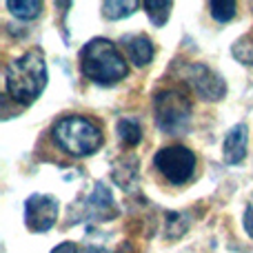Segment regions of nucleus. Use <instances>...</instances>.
Here are the masks:
<instances>
[{
  "mask_svg": "<svg viewBox=\"0 0 253 253\" xmlns=\"http://www.w3.org/2000/svg\"><path fill=\"white\" fill-rule=\"evenodd\" d=\"M7 93L16 102H34L42 93L47 84V67H44L42 53L40 51H27L18 60H13L7 67Z\"/></svg>",
  "mask_w": 253,
  "mask_h": 253,
  "instance_id": "f257e3e1",
  "label": "nucleus"
},
{
  "mask_svg": "<svg viewBox=\"0 0 253 253\" xmlns=\"http://www.w3.org/2000/svg\"><path fill=\"white\" fill-rule=\"evenodd\" d=\"M83 74L98 84H114L126 76V62L120 51L105 38H93L80 53Z\"/></svg>",
  "mask_w": 253,
  "mask_h": 253,
  "instance_id": "f03ea898",
  "label": "nucleus"
},
{
  "mask_svg": "<svg viewBox=\"0 0 253 253\" xmlns=\"http://www.w3.org/2000/svg\"><path fill=\"white\" fill-rule=\"evenodd\" d=\"M53 138H56V142L67 153H71L76 158H83L100 149L102 131L91 120L80 118V116H71V118L58 120L56 126H53Z\"/></svg>",
  "mask_w": 253,
  "mask_h": 253,
  "instance_id": "7ed1b4c3",
  "label": "nucleus"
},
{
  "mask_svg": "<svg viewBox=\"0 0 253 253\" xmlns=\"http://www.w3.org/2000/svg\"><path fill=\"white\" fill-rule=\"evenodd\" d=\"M156 125L169 135H178L187 131L191 123V102L178 91H162L156 96Z\"/></svg>",
  "mask_w": 253,
  "mask_h": 253,
  "instance_id": "20e7f679",
  "label": "nucleus"
},
{
  "mask_svg": "<svg viewBox=\"0 0 253 253\" xmlns=\"http://www.w3.org/2000/svg\"><path fill=\"white\" fill-rule=\"evenodd\" d=\"M153 162L171 184H184L187 180H191L193 171H196V153H191L187 147H180V144L160 149Z\"/></svg>",
  "mask_w": 253,
  "mask_h": 253,
  "instance_id": "39448f33",
  "label": "nucleus"
},
{
  "mask_svg": "<svg viewBox=\"0 0 253 253\" xmlns=\"http://www.w3.org/2000/svg\"><path fill=\"white\" fill-rule=\"evenodd\" d=\"M58 220V200L47 193H34L25 202V222L29 231L42 233L56 224Z\"/></svg>",
  "mask_w": 253,
  "mask_h": 253,
  "instance_id": "423d86ee",
  "label": "nucleus"
},
{
  "mask_svg": "<svg viewBox=\"0 0 253 253\" xmlns=\"http://www.w3.org/2000/svg\"><path fill=\"white\" fill-rule=\"evenodd\" d=\"M118 215V209H116V202L111 191L105 187L102 182H98L93 187V191L84 198L83 205V220H89V222H98V220H111Z\"/></svg>",
  "mask_w": 253,
  "mask_h": 253,
  "instance_id": "0eeeda50",
  "label": "nucleus"
},
{
  "mask_svg": "<svg viewBox=\"0 0 253 253\" xmlns=\"http://www.w3.org/2000/svg\"><path fill=\"white\" fill-rule=\"evenodd\" d=\"M187 80L191 83V87L196 89V93L205 100H220L224 96V83L218 74L209 69L205 65H189L187 69Z\"/></svg>",
  "mask_w": 253,
  "mask_h": 253,
  "instance_id": "6e6552de",
  "label": "nucleus"
},
{
  "mask_svg": "<svg viewBox=\"0 0 253 253\" xmlns=\"http://www.w3.org/2000/svg\"><path fill=\"white\" fill-rule=\"evenodd\" d=\"M247 142H249V129H247V125H242V123L236 125L227 133V140H224V160L229 165L242 162L247 156Z\"/></svg>",
  "mask_w": 253,
  "mask_h": 253,
  "instance_id": "1a4fd4ad",
  "label": "nucleus"
},
{
  "mask_svg": "<svg viewBox=\"0 0 253 253\" xmlns=\"http://www.w3.org/2000/svg\"><path fill=\"white\" fill-rule=\"evenodd\" d=\"M123 44H125L126 53H129L131 62H133L135 67H147L149 62L153 60V44L147 36H142V34L125 36Z\"/></svg>",
  "mask_w": 253,
  "mask_h": 253,
  "instance_id": "9d476101",
  "label": "nucleus"
},
{
  "mask_svg": "<svg viewBox=\"0 0 253 253\" xmlns=\"http://www.w3.org/2000/svg\"><path fill=\"white\" fill-rule=\"evenodd\" d=\"M118 135L125 144L135 147L142 140V126H140V123L135 118H123L118 123Z\"/></svg>",
  "mask_w": 253,
  "mask_h": 253,
  "instance_id": "9b49d317",
  "label": "nucleus"
},
{
  "mask_svg": "<svg viewBox=\"0 0 253 253\" xmlns=\"http://www.w3.org/2000/svg\"><path fill=\"white\" fill-rule=\"evenodd\" d=\"M142 7L147 9V16L151 18L153 25L160 27V25H165L167 18H169L173 2H169V0H162V2H158V0H147V2H144Z\"/></svg>",
  "mask_w": 253,
  "mask_h": 253,
  "instance_id": "f8f14e48",
  "label": "nucleus"
},
{
  "mask_svg": "<svg viewBox=\"0 0 253 253\" xmlns=\"http://www.w3.org/2000/svg\"><path fill=\"white\" fill-rule=\"evenodd\" d=\"M7 7L11 9L13 16L22 18V20H31V18H36L40 13V9H42V2H36V0H9Z\"/></svg>",
  "mask_w": 253,
  "mask_h": 253,
  "instance_id": "ddd939ff",
  "label": "nucleus"
},
{
  "mask_svg": "<svg viewBox=\"0 0 253 253\" xmlns=\"http://www.w3.org/2000/svg\"><path fill=\"white\" fill-rule=\"evenodd\" d=\"M135 7H138V2H114V0H109V2L102 4L105 16L111 18V20H118V18L129 16V13H133Z\"/></svg>",
  "mask_w": 253,
  "mask_h": 253,
  "instance_id": "4468645a",
  "label": "nucleus"
},
{
  "mask_svg": "<svg viewBox=\"0 0 253 253\" xmlns=\"http://www.w3.org/2000/svg\"><path fill=\"white\" fill-rule=\"evenodd\" d=\"M211 16L220 22H227L236 16V2H211Z\"/></svg>",
  "mask_w": 253,
  "mask_h": 253,
  "instance_id": "2eb2a0df",
  "label": "nucleus"
},
{
  "mask_svg": "<svg viewBox=\"0 0 253 253\" xmlns=\"http://www.w3.org/2000/svg\"><path fill=\"white\" fill-rule=\"evenodd\" d=\"M233 56L238 58L240 62H245V65H253V44L249 42H238L236 47H233Z\"/></svg>",
  "mask_w": 253,
  "mask_h": 253,
  "instance_id": "dca6fc26",
  "label": "nucleus"
},
{
  "mask_svg": "<svg viewBox=\"0 0 253 253\" xmlns=\"http://www.w3.org/2000/svg\"><path fill=\"white\" fill-rule=\"evenodd\" d=\"M245 229H247V233L253 238V207H249L247 213H245Z\"/></svg>",
  "mask_w": 253,
  "mask_h": 253,
  "instance_id": "f3484780",
  "label": "nucleus"
},
{
  "mask_svg": "<svg viewBox=\"0 0 253 253\" xmlns=\"http://www.w3.org/2000/svg\"><path fill=\"white\" fill-rule=\"evenodd\" d=\"M51 253H76V245L74 242H60Z\"/></svg>",
  "mask_w": 253,
  "mask_h": 253,
  "instance_id": "a211bd4d",
  "label": "nucleus"
},
{
  "mask_svg": "<svg viewBox=\"0 0 253 253\" xmlns=\"http://www.w3.org/2000/svg\"><path fill=\"white\" fill-rule=\"evenodd\" d=\"M83 253H109V251L102 249V247H89V249H84Z\"/></svg>",
  "mask_w": 253,
  "mask_h": 253,
  "instance_id": "6ab92c4d",
  "label": "nucleus"
},
{
  "mask_svg": "<svg viewBox=\"0 0 253 253\" xmlns=\"http://www.w3.org/2000/svg\"><path fill=\"white\" fill-rule=\"evenodd\" d=\"M118 253H131V249H129V247H123V249H120Z\"/></svg>",
  "mask_w": 253,
  "mask_h": 253,
  "instance_id": "aec40b11",
  "label": "nucleus"
}]
</instances>
